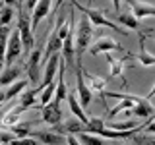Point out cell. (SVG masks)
<instances>
[{
  "mask_svg": "<svg viewBox=\"0 0 155 145\" xmlns=\"http://www.w3.org/2000/svg\"><path fill=\"white\" fill-rule=\"evenodd\" d=\"M151 37H153V39H155V33H151Z\"/></svg>",
  "mask_w": 155,
  "mask_h": 145,
  "instance_id": "cell-32",
  "label": "cell"
},
{
  "mask_svg": "<svg viewBox=\"0 0 155 145\" xmlns=\"http://www.w3.org/2000/svg\"><path fill=\"white\" fill-rule=\"evenodd\" d=\"M68 99V105H70V110L74 112V116H76V120H80L81 124H87L89 122V116H87L85 112H84V108L80 106V103H78V99H76V95L74 93H70L66 97Z\"/></svg>",
  "mask_w": 155,
  "mask_h": 145,
  "instance_id": "cell-15",
  "label": "cell"
},
{
  "mask_svg": "<svg viewBox=\"0 0 155 145\" xmlns=\"http://www.w3.org/2000/svg\"><path fill=\"white\" fill-rule=\"evenodd\" d=\"M153 110H155V108H153L151 105H149V101L142 99V101H140V103L136 105L132 110H130V114L138 116V118H147V120H149V118L153 116Z\"/></svg>",
  "mask_w": 155,
  "mask_h": 145,
  "instance_id": "cell-16",
  "label": "cell"
},
{
  "mask_svg": "<svg viewBox=\"0 0 155 145\" xmlns=\"http://www.w3.org/2000/svg\"><path fill=\"white\" fill-rule=\"evenodd\" d=\"M93 39V25L89 23V19L85 16L80 18L76 27V39H74V47H76V60H81V54L89 48V43Z\"/></svg>",
  "mask_w": 155,
  "mask_h": 145,
  "instance_id": "cell-2",
  "label": "cell"
},
{
  "mask_svg": "<svg viewBox=\"0 0 155 145\" xmlns=\"http://www.w3.org/2000/svg\"><path fill=\"white\" fill-rule=\"evenodd\" d=\"M19 74H21V68L18 66H10L4 72H0V87H6V85L10 87L12 83H16Z\"/></svg>",
  "mask_w": 155,
  "mask_h": 145,
  "instance_id": "cell-13",
  "label": "cell"
},
{
  "mask_svg": "<svg viewBox=\"0 0 155 145\" xmlns=\"http://www.w3.org/2000/svg\"><path fill=\"white\" fill-rule=\"evenodd\" d=\"M12 132L18 135V139L27 137V135L31 134V124H29V122H23V124H14V126H12Z\"/></svg>",
  "mask_w": 155,
  "mask_h": 145,
  "instance_id": "cell-24",
  "label": "cell"
},
{
  "mask_svg": "<svg viewBox=\"0 0 155 145\" xmlns=\"http://www.w3.org/2000/svg\"><path fill=\"white\" fill-rule=\"evenodd\" d=\"M118 23H122L124 27H130L132 31H140V19H136L132 16V12H124V14H118Z\"/></svg>",
  "mask_w": 155,
  "mask_h": 145,
  "instance_id": "cell-19",
  "label": "cell"
},
{
  "mask_svg": "<svg viewBox=\"0 0 155 145\" xmlns=\"http://www.w3.org/2000/svg\"><path fill=\"white\" fill-rule=\"evenodd\" d=\"M110 50H122V47H120L114 39H110V37H99L93 43V47H89V52L93 56L103 54V52L105 54H110Z\"/></svg>",
  "mask_w": 155,
  "mask_h": 145,
  "instance_id": "cell-6",
  "label": "cell"
},
{
  "mask_svg": "<svg viewBox=\"0 0 155 145\" xmlns=\"http://www.w3.org/2000/svg\"><path fill=\"white\" fill-rule=\"evenodd\" d=\"M138 58V62L142 66H155V54L151 52H147V48H145V39L142 37V41H140V52L136 54Z\"/></svg>",
  "mask_w": 155,
  "mask_h": 145,
  "instance_id": "cell-17",
  "label": "cell"
},
{
  "mask_svg": "<svg viewBox=\"0 0 155 145\" xmlns=\"http://www.w3.org/2000/svg\"><path fill=\"white\" fill-rule=\"evenodd\" d=\"M105 58H107V64H109V68H110V76H113V77L120 76L124 68H128V66L124 64V58L116 60V58H114V56H110V54H105Z\"/></svg>",
  "mask_w": 155,
  "mask_h": 145,
  "instance_id": "cell-18",
  "label": "cell"
},
{
  "mask_svg": "<svg viewBox=\"0 0 155 145\" xmlns=\"http://www.w3.org/2000/svg\"><path fill=\"white\" fill-rule=\"evenodd\" d=\"M27 74H29V79H31V83H39V64H41V58H43V50L41 48H33L31 54L27 56Z\"/></svg>",
  "mask_w": 155,
  "mask_h": 145,
  "instance_id": "cell-8",
  "label": "cell"
},
{
  "mask_svg": "<svg viewBox=\"0 0 155 145\" xmlns=\"http://www.w3.org/2000/svg\"><path fill=\"white\" fill-rule=\"evenodd\" d=\"M41 89H29V91H25V93L21 95V103H19V112H23L25 108H29V106H33L35 105V95L39 93Z\"/></svg>",
  "mask_w": 155,
  "mask_h": 145,
  "instance_id": "cell-20",
  "label": "cell"
},
{
  "mask_svg": "<svg viewBox=\"0 0 155 145\" xmlns=\"http://www.w3.org/2000/svg\"><path fill=\"white\" fill-rule=\"evenodd\" d=\"M81 76H84V81H85V85H87L89 91H103L105 89V85H107L105 77H101L97 74H89V72H85V70H81Z\"/></svg>",
  "mask_w": 155,
  "mask_h": 145,
  "instance_id": "cell-11",
  "label": "cell"
},
{
  "mask_svg": "<svg viewBox=\"0 0 155 145\" xmlns=\"http://www.w3.org/2000/svg\"><path fill=\"white\" fill-rule=\"evenodd\" d=\"M66 143H68V145H81L80 141H78L76 135H66Z\"/></svg>",
  "mask_w": 155,
  "mask_h": 145,
  "instance_id": "cell-28",
  "label": "cell"
},
{
  "mask_svg": "<svg viewBox=\"0 0 155 145\" xmlns=\"http://www.w3.org/2000/svg\"><path fill=\"white\" fill-rule=\"evenodd\" d=\"M58 62H60V52H58V54H52L48 58V62L45 64V72H43V81H41V85H39L37 89H45L48 83L54 81V77L58 74Z\"/></svg>",
  "mask_w": 155,
  "mask_h": 145,
  "instance_id": "cell-7",
  "label": "cell"
},
{
  "mask_svg": "<svg viewBox=\"0 0 155 145\" xmlns=\"http://www.w3.org/2000/svg\"><path fill=\"white\" fill-rule=\"evenodd\" d=\"M51 6H52V2H47V0H41V2L35 4L33 18H31V31H35V29L39 27V23H41V19L48 16V12H51Z\"/></svg>",
  "mask_w": 155,
  "mask_h": 145,
  "instance_id": "cell-10",
  "label": "cell"
},
{
  "mask_svg": "<svg viewBox=\"0 0 155 145\" xmlns=\"http://www.w3.org/2000/svg\"><path fill=\"white\" fill-rule=\"evenodd\" d=\"M0 141H4V143H12L14 141V137L10 134H0Z\"/></svg>",
  "mask_w": 155,
  "mask_h": 145,
  "instance_id": "cell-29",
  "label": "cell"
},
{
  "mask_svg": "<svg viewBox=\"0 0 155 145\" xmlns=\"http://www.w3.org/2000/svg\"><path fill=\"white\" fill-rule=\"evenodd\" d=\"M25 87H27V81L25 79H18L16 83H12L6 89V101H10V99H14L16 95H19L23 89H25Z\"/></svg>",
  "mask_w": 155,
  "mask_h": 145,
  "instance_id": "cell-23",
  "label": "cell"
},
{
  "mask_svg": "<svg viewBox=\"0 0 155 145\" xmlns=\"http://www.w3.org/2000/svg\"><path fill=\"white\" fill-rule=\"evenodd\" d=\"M130 139L134 145H155V137L151 135H132Z\"/></svg>",
  "mask_w": 155,
  "mask_h": 145,
  "instance_id": "cell-26",
  "label": "cell"
},
{
  "mask_svg": "<svg viewBox=\"0 0 155 145\" xmlns=\"http://www.w3.org/2000/svg\"><path fill=\"white\" fill-rule=\"evenodd\" d=\"M10 145H39V141H35L33 137H21V139H14Z\"/></svg>",
  "mask_w": 155,
  "mask_h": 145,
  "instance_id": "cell-27",
  "label": "cell"
},
{
  "mask_svg": "<svg viewBox=\"0 0 155 145\" xmlns=\"http://www.w3.org/2000/svg\"><path fill=\"white\" fill-rule=\"evenodd\" d=\"M76 70V81H78V97H80V106H87L91 103V91L87 89L85 81H84V76H81V70H84V66H81V60H78V64L74 66Z\"/></svg>",
  "mask_w": 155,
  "mask_h": 145,
  "instance_id": "cell-5",
  "label": "cell"
},
{
  "mask_svg": "<svg viewBox=\"0 0 155 145\" xmlns=\"http://www.w3.org/2000/svg\"><path fill=\"white\" fill-rule=\"evenodd\" d=\"M18 33L21 39V48L25 50V56L31 54V50L35 48V35L31 31V19H29V12L23 10V2H18Z\"/></svg>",
  "mask_w": 155,
  "mask_h": 145,
  "instance_id": "cell-1",
  "label": "cell"
},
{
  "mask_svg": "<svg viewBox=\"0 0 155 145\" xmlns=\"http://www.w3.org/2000/svg\"><path fill=\"white\" fill-rule=\"evenodd\" d=\"M151 97H155V85L151 87V89H149V93H147V95H145V97H143V99H145V101H149V99H151Z\"/></svg>",
  "mask_w": 155,
  "mask_h": 145,
  "instance_id": "cell-30",
  "label": "cell"
},
{
  "mask_svg": "<svg viewBox=\"0 0 155 145\" xmlns=\"http://www.w3.org/2000/svg\"><path fill=\"white\" fill-rule=\"evenodd\" d=\"M72 8L81 10V12H84V16L89 19V23H91L93 27H110V29H114V31L122 33V35H128V31H126V29L116 27V23H113L109 18H105L101 10H97V8H89V6H85V4H81V2H72Z\"/></svg>",
  "mask_w": 155,
  "mask_h": 145,
  "instance_id": "cell-3",
  "label": "cell"
},
{
  "mask_svg": "<svg viewBox=\"0 0 155 145\" xmlns=\"http://www.w3.org/2000/svg\"><path fill=\"white\" fill-rule=\"evenodd\" d=\"M29 135L37 137L43 145H62L64 143V135H58L54 132H31Z\"/></svg>",
  "mask_w": 155,
  "mask_h": 145,
  "instance_id": "cell-12",
  "label": "cell"
},
{
  "mask_svg": "<svg viewBox=\"0 0 155 145\" xmlns=\"http://www.w3.org/2000/svg\"><path fill=\"white\" fill-rule=\"evenodd\" d=\"M80 143L81 145H105V139H101L99 135H91V134H80Z\"/></svg>",
  "mask_w": 155,
  "mask_h": 145,
  "instance_id": "cell-25",
  "label": "cell"
},
{
  "mask_svg": "<svg viewBox=\"0 0 155 145\" xmlns=\"http://www.w3.org/2000/svg\"><path fill=\"white\" fill-rule=\"evenodd\" d=\"M21 39H19V33L18 29H14L12 33H10V39H8V45H6V60H4V64L8 68L14 64V60L19 56V52H21Z\"/></svg>",
  "mask_w": 155,
  "mask_h": 145,
  "instance_id": "cell-4",
  "label": "cell"
},
{
  "mask_svg": "<svg viewBox=\"0 0 155 145\" xmlns=\"http://www.w3.org/2000/svg\"><path fill=\"white\" fill-rule=\"evenodd\" d=\"M130 4V8H132V16L136 19H142V18H147V16H155V8L151 6H147V4H143V2H128Z\"/></svg>",
  "mask_w": 155,
  "mask_h": 145,
  "instance_id": "cell-14",
  "label": "cell"
},
{
  "mask_svg": "<svg viewBox=\"0 0 155 145\" xmlns=\"http://www.w3.org/2000/svg\"><path fill=\"white\" fill-rule=\"evenodd\" d=\"M4 101H6V91H4V89H0V105H2Z\"/></svg>",
  "mask_w": 155,
  "mask_h": 145,
  "instance_id": "cell-31",
  "label": "cell"
},
{
  "mask_svg": "<svg viewBox=\"0 0 155 145\" xmlns=\"http://www.w3.org/2000/svg\"><path fill=\"white\" fill-rule=\"evenodd\" d=\"M85 128H87V134H91V135H99L101 132L105 130V120L103 118H89V122L85 124Z\"/></svg>",
  "mask_w": 155,
  "mask_h": 145,
  "instance_id": "cell-21",
  "label": "cell"
},
{
  "mask_svg": "<svg viewBox=\"0 0 155 145\" xmlns=\"http://www.w3.org/2000/svg\"><path fill=\"white\" fill-rule=\"evenodd\" d=\"M10 6H12V2H4L2 8H0V27L10 25V21H12V18H14V10Z\"/></svg>",
  "mask_w": 155,
  "mask_h": 145,
  "instance_id": "cell-22",
  "label": "cell"
},
{
  "mask_svg": "<svg viewBox=\"0 0 155 145\" xmlns=\"http://www.w3.org/2000/svg\"><path fill=\"white\" fill-rule=\"evenodd\" d=\"M41 112H43V120H45L47 124H51V126H58V124L62 122V110H60V105L54 103V101H51L48 105L43 106Z\"/></svg>",
  "mask_w": 155,
  "mask_h": 145,
  "instance_id": "cell-9",
  "label": "cell"
},
{
  "mask_svg": "<svg viewBox=\"0 0 155 145\" xmlns=\"http://www.w3.org/2000/svg\"><path fill=\"white\" fill-rule=\"evenodd\" d=\"M122 145H126V143H122Z\"/></svg>",
  "mask_w": 155,
  "mask_h": 145,
  "instance_id": "cell-33",
  "label": "cell"
}]
</instances>
